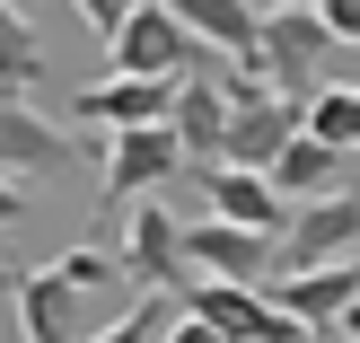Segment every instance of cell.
Masks as SVG:
<instances>
[{
  "mask_svg": "<svg viewBox=\"0 0 360 343\" xmlns=\"http://www.w3.org/2000/svg\"><path fill=\"white\" fill-rule=\"evenodd\" d=\"M176 299H185V317L220 326L229 343H308V326L281 317L273 291H255V282H202V273H185V282H176Z\"/></svg>",
  "mask_w": 360,
  "mask_h": 343,
  "instance_id": "obj_1",
  "label": "cell"
},
{
  "mask_svg": "<svg viewBox=\"0 0 360 343\" xmlns=\"http://www.w3.org/2000/svg\"><path fill=\"white\" fill-rule=\"evenodd\" d=\"M299 141V106L290 97H273L264 80H246V70H229V150H220V168H255V176H273V158Z\"/></svg>",
  "mask_w": 360,
  "mask_h": 343,
  "instance_id": "obj_2",
  "label": "cell"
},
{
  "mask_svg": "<svg viewBox=\"0 0 360 343\" xmlns=\"http://www.w3.org/2000/svg\"><path fill=\"white\" fill-rule=\"evenodd\" d=\"M211 53L185 35V18L167 9V0H141L132 9V27L115 35V70L123 80H185V70H202Z\"/></svg>",
  "mask_w": 360,
  "mask_h": 343,
  "instance_id": "obj_3",
  "label": "cell"
},
{
  "mask_svg": "<svg viewBox=\"0 0 360 343\" xmlns=\"http://www.w3.org/2000/svg\"><path fill=\"white\" fill-rule=\"evenodd\" d=\"M334 53V27L316 9H264V53H255V80L273 88V97L299 106V88L316 80V62Z\"/></svg>",
  "mask_w": 360,
  "mask_h": 343,
  "instance_id": "obj_4",
  "label": "cell"
},
{
  "mask_svg": "<svg viewBox=\"0 0 360 343\" xmlns=\"http://www.w3.org/2000/svg\"><path fill=\"white\" fill-rule=\"evenodd\" d=\"M352 256H360V194H316V203L290 211V229H281V273H316V264H352Z\"/></svg>",
  "mask_w": 360,
  "mask_h": 343,
  "instance_id": "obj_5",
  "label": "cell"
},
{
  "mask_svg": "<svg viewBox=\"0 0 360 343\" xmlns=\"http://www.w3.org/2000/svg\"><path fill=\"white\" fill-rule=\"evenodd\" d=\"M115 256H123V282H141V291H176V282H185V220L167 211V194L132 203Z\"/></svg>",
  "mask_w": 360,
  "mask_h": 343,
  "instance_id": "obj_6",
  "label": "cell"
},
{
  "mask_svg": "<svg viewBox=\"0 0 360 343\" xmlns=\"http://www.w3.org/2000/svg\"><path fill=\"white\" fill-rule=\"evenodd\" d=\"M185 168V150H176V132L167 123H141V132H115L105 141V203L115 211H132V203H150L167 176Z\"/></svg>",
  "mask_w": 360,
  "mask_h": 343,
  "instance_id": "obj_7",
  "label": "cell"
},
{
  "mask_svg": "<svg viewBox=\"0 0 360 343\" xmlns=\"http://www.w3.org/2000/svg\"><path fill=\"white\" fill-rule=\"evenodd\" d=\"M185 273H202V282H273L281 273V247L273 238H255V229H229V220H193L185 229Z\"/></svg>",
  "mask_w": 360,
  "mask_h": 343,
  "instance_id": "obj_8",
  "label": "cell"
},
{
  "mask_svg": "<svg viewBox=\"0 0 360 343\" xmlns=\"http://www.w3.org/2000/svg\"><path fill=\"white\" fill-rule=\"evenodd\" d=\"M264 291H273V308L299 317L308 335H343V317L360 308V256L352 264H316V273H281V282H264Z\"/></svg>",
  "mask_w": 360,
  "mask_h": 343,
  "instance_id": "obj_9",
  "label": "cell"
},
{
  "mask_svg": "<svg viewBox=\"0 0 360 343\" xmlns=\"http://www.w3.org/2000/svg\"><path fill=\"white\" fill-rule=\"evenodd\" d=\"M167 9L185 18V35L211 53V62H229V70L255 80V53H264V9L255 0H167Z\"/></svg>",
  "mask_w": 360,
  "mask_h": 343,
  "instance_id": "obj_10",
  "label": "cell"
},
{
  "mask_svg": "<svg viewBox=\"0 0 360 343\" xmlns=\"http://www.w3.org/2000/svg\"><path fill=\"white\" fill-rule=\"evenodd\" d=\"M167 132H176V150L185 158H202V168H220V150H229V70H185L176 80V115H167Z\"/></svg>",
  "mask_w": 360,
  "mask_h": 343,
  "instance_id": "obj_11",
  "label": "cell"
},
{
  "mask_svg": "<svg viewBox=\"0 0 360 343\" xmlns=\"http://www.w3.org/2000/svg\"><path fill=\"white\" fill-rule=\"evenodd\" d=\"M70 158H79V150H70L62 123H44L27 97H0V176L27 185V176H62Z\"/></svg>",
  "mask_w": 360,
  "mask_h": 343,
  "instance_id": "obj_12",
  "label": "cell"
},
{
  "mask_svg": "<svg viewBox=\"0 0 360 343\" xmlns=\"http://www.w3.org/2000/svg\"><path fill=\"white\" fill-rule=\"evenodd\" d=\"M202 194H211V220L255 229V238H273V247H281V229H290V203L273 194V176H255V168H202Z\"/></svg>",
  "mask_w": 360,
  "mask_h": 343,
  "instance_id": "obj_13",
  "label": "cell"
},
{
  "mask_svg": "<svg viewBox=\"0 0 360 343\" xmlns=\"http://www.w3.org/2000/svg\"><path fill=\"white\" fill-rule=\"evenodd\" d=\"M70 115L79 123H105V132H141V123H167L176 115V80H97V88H79L70 97Z\"/></svg>",
  "mask_w": 360,
  "mask_h": 343,
  "instance_id": "obj_14",
  "label": "cell"
},
{
  "mask_svg": "<svg viewBox=\"0 0 360 343\" xmlns=\"http://www.w3.org/2000/svg\"><path fill=\"white\" fill-rule=\"evenodd\" d=\"M18 343H88V299L53 264L18 282Z\"/></svg>",
  "mask_w": 360,
  "mask_h": 343,
  "instance_id": "obj_15",
  "label": "cell"
},
{
  "mask_svg": "<svg viewBox=\"0 0 360 343\" xmlns=\"http://www.w3.org/2000/svg\"><path fill=\"white\" fill-rule=\"evenodd\" d=\"M273 194H281L290 211H299V203H316V194H343V150H326V141L299 132L290 150L273 158Z\"/></svg>",
  "mask_w": 360,
  "mask_h": 343,
  "instance_id": "obj_16",
  "label": "cell"
},
{
  "mask_svg": "<svg viewBox=\"0 0 360 343\" xmlns=\"http://www.w3.org/2000/svg\"><path fill=\"white\" fill-rule=\"evenodd\" d=\"M27 88H44V35L18 0H0V97H27Z\"/></svg>",
  "mask_w": 360,
  "mask_h": 343,
  "instance_id": "obj_17",
  "label": "cell"
},
{
  "mask_svg": "<svg viewBox=\"0 0 360 343\" xmlns=\"http://www.w3.org/2000/svg\"><path fill=\"white\" fill-rule=\"evenodd\" d=\"M299 132L352 158V150H360V88H316V97H308V115H299Z\"/></svg>",
  "mask_w": 360,
  "mask_h": 343,
  "instance_id": "obj_18",
  "label": "cell"
},
{
  "mask_svg": "<svg viewBox=\"0 0 360 343\" xmlns=\"http://www.w3.org/2000/svg\"><path fill=\"white\" fill-rule=\"evenodd\" d=\"M53 273H62L79 299H97V291L123 282V256H115V247H70V256H53Z\"/></svg>",
  "mask_w": 360,
  "mask_h": 343,
  "instance_id": "obj_19",
  "label": "cell"
},
{
  "mask_svg": "<svg viewBox=\"0 0 360 343\" xmlns=\"http://www.w3.org/2000/svg\"><path fill=\"white\" fill-rule=\"evenodd\" d=\"M167 326H176V317H167V291H141L132 308L115 317V326H105V335H88V343H158Z\"/></svg>",
  "mask_w": 360,
  "mask_h": 343,
  "instance_id": "obj_20",
  "label": "cell"
},
{
  "mask_svg": "<svg viewBox=\"0 0 360 343\" xmlns=\"http://www.w3.org/2000/svg\"><path fill=\"white\" fill-rule=\"evenodd\" d=\"M70 9H79V18H88V27H97V35H105V44H115V35H123V27H132V9H141V0H70Z\"/></svg>",
  "mask_w": 360,
  "mask_h": 343,
  "instance_id": "obj_21",
  "label": "cell"
},
{
  "mask_svg": "<svg viewBox=\"0 0 360 343\" xmlns=\"http://www.w3.org/2000/svg\"><path fill=\"white\" fill-rule=\"evenodd\" d=\"M334 27V44H360V0H326V9H316Z\"/></svg>",
  "mask_w": 360,
  "mask_h": 343,
  "instance_id": "obj_22",
  "label": "cell"
},
{
  "mask_svg": "<svg viewBox=\"0 0 360 343\" xmlns=\"http://www.w3.org/2000/svg\"><path fill=\"white\" fill-rule=\"evenodd\" d=\"M18 282H27V273H18V264H9V256H0V335H9V326H18Z\"/></svg>",
  "mask_w": 360,
  "mask_h": 343,
  "instance_id": "obj_23",
  "label": "cell"
},
{
  "mask_svg": "<svg viewBox=\"0 0 360 343\" xmlns=\"http://www.w3.org/2000/svg\"><path fill=\"white\" fill-rule=\"evenodd\" d=\"M158 343H229V335H220V326H202V317H176Z\"/></svg>",
  "mask_w": 360,
  "mask_h": 343,
  "instance_id": "obj_24",
  "label": "cell"
},
{
  "mask_svg": "<svg viewBox=\"0 0 360 343\" xmlns=\"http://www.w3.org/2000/svg\"><path fill=\"white\" fill-rule=\"evenodd\" d=\"M27 220V185H18V176H0V229H18Z\"/></svg>",
  "mask_w": 360,
  "mask_h": 343,
  "instance_id": "obj_25",
  "label": "cell"
},
{
  "mask_svg": "<svg viewBox=\"0 0 360 343\" xmlns=\"http://www.w3.org/2000/svg\"><path fill=\"white\" fill-rule=\"evenodd\" d=\"M273 9H326V0H273Z\"/></svg>",
  "mask_w": 360,
  "mask_h": 343,
  "instance_id": "obj_26",
  "label": "cell"
},
{
  "mask_svg": "<svg viewBox=\"0 0 360 343\" xmlns=\"http://www.w3.org/2000/svg\"><path fill=\"white\" fill-rule=\"evenodd\" d=\"M343 335H352V343H360V308H352V317H343Z\"/></svg>",
  "mask_w": 360,
  "mask_h": 343,
  "instance_id": "obj_27",
  "label": "cell"
},
{
  "mask_svg": "<svg viewBox=\"0 0 360 343\" xmlns=\"http://www.w3.org/2000/svg\"><path fill=\"white\" fill-rule=\"evenodd\" d=\"M308 343H326V335H308Z\"/></svg>",
  "mask_w": 360,
  "mask_h": 343,
  "instance_id": "obj_28",
  "label": "cell"
}]
</instances>
